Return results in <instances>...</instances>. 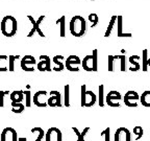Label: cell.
<instances>
[{
  "label": "cell",
  "mask_w": 150,
  "mask_h": 141,
  "mask_svg": "<svg viewBox=\"0 0 150 141\" xmlns=\"http://www.w3.org/2000/svg\"><path fill=\"white\" fill-rule=\"evenodd\" d=\"M18 31V22L15 17L7 15L1 20L0 23V31L4 37L12 38L17 33Z\"/></svg>",
  "instance_id": "obj_1"
},
{
  "label": "cell",
  "mask_w": 150,
  "mask_h": 141,
  "mask_svg": "<svg viewBox=\"0 0 150 141\" xmlns=\"http://www.w3.org/2000/svg\"><path fill=\"white\" fill-rule=\"evenodd\" d=\"M69 28H70V33L74 37H82L86 33L87 29V22L84 20L83 17L81 16H74L70 20L69 23Z\"/></svg>",
  "instance_id": "obj_2"
},
{
  "label": "cell",
  "mask_w": 150,
  "mask_h": 141,
  "mask_svg": "<svg viewBox=\"0 0 150 141\" xmlns=\"http://www.w3.org/2000/svg\"><path fill=\"white\" fill-rule=\"evenodd\" d=\"M122 96L120 92L115 91V90H112V91H110L108 94L106 95V98H105V103H108L110 107H112V108H117V107H120V101L121 100Z\"/></svg>",
  "instance_id": "obj_3"
},
{
  "label": "cell",
  "mask_w": 150,
  "mask_h": 141,
  "mask_svg": "<svg viewBox=\"0 0 150 141\" xmlns=\"http://www.w3.org/2000/svg\"><path fill=\"white\" fill-rule=\"evenodd\" d=\"M37 64L35 56H24L21 59V68L22 70L27 71V72H33L35 71L33 66Z\"/></svg>",
  "instance_id": "obj_4"
},
{
  "label": "cell",
  "mask_w": 150,
  "mask_h": 141,
  "mask_svg": "<svg viewBox=\"0 0 150 141\" xmlns=\"http://www.w3.org/2000/svg\"><path fill=\"white\" fill-rule=\"evenodd\" d=\"M139 98H140L139 94L136 91L130 90V91L125 93L124 103L127 107H129V108H134V107L136 108V107H138V101L137 100H139Z\"/></svg>",
  "instance_id": "obj_5"
},
{
  "label": "cell",
  "mask_w": 150,
  "mask_h": 141,
  "mask_svg": "<svg viewBox=\"0 0 150 141\" xmlns=\"http://www.w3.org/2000/svg\"><path fill=\"white\" fill-rule=\"evenodd\" d=\"M45 139L46 141H63V135H62L61 130L54 127H50L45 133Z\"/></svg>",
  "instance_id": "obj_6"
},
{
  "label": "cell",
  "mask_w": 150,
  "mask_h": 141,
  "mask_svg": "<svg viewBox=\"0 0 150 141\" xmlns=\"http://www.w3.org/2000/svg\"><path fill=\"white\" fill-rule=\"evenodd\" d=\"M33 103L39 108L47 107V91H38L33 94Z\"/></svg>",
  "instance_id": "obj_7"
},
{
  "label": "cell",
  "mask_w": 150,
  "mask_h": 141,
  "mask_svg": "<svg viewBox=\"0 0 150 141\" xmlns=\"http://www.w3.org/2000/svg\"><path fill=\"white\" fill-rule=\"evenodd\" d=\"M0 141H18L17 131L13 127H5L0 135Z\"/></svg>",
  "instance_id": "obj_8"
},
{
  "label": "cell",
  "mask_w": 150,
  "mask_h": 141,
  "mask_svg": "<svg viewBox=\"0 0 150 141\" xmlns=\"http://www.w3.org/2000/svg\"><path fill=\"white\" fill-rule=\"evenodd\" d=\"M38 70L41 71V72H50L52 70L51 69V60L48 56L46 54H43V56H40V62L38 63L37 65Z\"/></svg>",
  "instance_id": "obj_9"
},
{
  "label": "cell",
  "mask_w": 150,
  "mask_h": 141,
  "mask_svg": "<svg viewBox=\"0 0 150 141\" xmlns=\"http://www.w3.org/2000/svg\"><path fill=\"white\" fill-rule=\"evenodd\" d=\"M115 141H131V134L126 127H119L115 133Z\"/></svg>",
  "instance_id": "obj_10"
},
{
  "label": "cell",
  "mask_w": 150,
  "mask_h": 141,
  "mask_svg": "<svg viewBox=\"0 0 150 141\" xmlns=\"http://www.w3.org/2000/svg\"><path fill=\"white\" fill-rule=\"evenodd\" d=\"M47 105L49 107H62V96L59 91L50 92V97L47 99Z\"/></svg>",
  "instance_id": "obj_11"
},
{
  "label": "cell",
  "mask_w": 150,
  "mask_h": 141,
  "mask_svg": "<svg viewBox=\"0 0 150 141\" xmlns=\"http://www.w3.org/2000/svg\"><path fill=\"white\" fill-rule=\"evenodd\" d=\"M28 19H29V21L31 22V24H33V28L35 31V33H39V36L42 38H45V33L42 31V29H41V23L43 22V20L45 19V16H40L39 17V19L38 20H35L33 19V16H30V15H28Z\"/></svg>",
  "instance_id": "obj_12"
},
{
  "label": "cell",
  "mask_w": 150,
  "mask_h": 141,
  "mask_svg": "<svg viewBox=\"0 0 150 141\" xmlns=\"http://www.w3.org/2000/svg\"><path fill=\"white\" fill-rule=\"evenodd\" d=\"M97 101L96 94L92 91H86V95H84V100H83V107L87 108H91L93 107Z\"/></svg>",
  "instance_id": "obj_13"
},
{
  "label": "cell",
  "mask_w": 150,
  "mask_h": 141,
  "mask_svg": "<svg viewBox=\"0 0 150 141\" xmlns=\"http://www.w3.org/2000/svg\"><path fill=\"white\" fill-rule=\"evenodd\" d=\"M117 36L119 38H125V37H132V35L129 33H123V17L122 16H117Z\"/></svg>",
  "instance_id": "obj_14"
},
{
  "label": "cell",
  "mask_w": 150,
  "mask_h": 141,
  "mask_svg": "<svg viewBox=\"0 0 150 141\" xmlns=\"http://www.w3.org/2000/svg\"><path fill=\"white\" fill-rule=\"evenodd\" d=\"M81 65L83 69L88 72H92L93 71V63H92V54H88L83 58L81 61Z\"/></svg>",
  "instance_id": "obj_15"
},
{
  "label": "cell",
  "mask_w": 150,
  "mask_h": 141,
  "mask_svg": "<svg viewBox=\"0 0 150 141\" xmlns=\"http://www.w3.org/2000/svg\"><path fill=\"white\" fill-rule=\"evenodd\" d=\"M64 58L63 56H53V63L55 64L57 67H55V68H53L54 71H63L64 68H65V64L63 63L64 62Z\"/></svg>",
  "instance_id": "obj_16"
},
{
  "label": "cell",
  "mask_w": 150,
  "mask_h": 141,
  "mask_svg": "<svg viewBox=\"0 0 150 141\" xmlns=\"http://www.w3.org/2000/svg\"><path fill=\"white\" fill-rule=\"evenodd\" d=\"M9 97H11V100L12 103H22L24 100V94L23 92L20 90V91H14L9 94Z\"/></svg>",
  "instance_id": "obj_17"
},
{
  "label": "cell",
  "mask_w": 150,
  "mask_h": 141,
  "mask_svg": "<svg viewBox=\"0 0 150 141\" xmlns=\"http://www.w3.org/2000/svg\"><path fill=\"white\" fill-rule=\"evenodd\" d=\"M55 23L59 25V36L64 38L66 36V16H62L56 20Z\"/></svg>",
  "instance_id": "obj_18"
},
{
  "label": "cell",
  "mask_w": 150,
  "mask_h": 141,
  "mask_svg": "<svg viewBox=\"0 0 150 141\" xmlns=\"http://www.w3.org/2000/svg\"><path fill=\"white\" fill-rule=\"evenodd\" d=\"M8 56L0 54V72H6L8 70Z\"/></svg>",
  "instance_id": "obj_19"
},
{
  "label": "cell",
  "mask_w": 150,
  "mask_h": 141,
  "mask_svg": "<svg viewBox=\"0 0 150 141\" xmlns=\"http://www.w3.org/2000/svg\"><path fill=\"white\" fill-rule=\"evenodd\" d=\"M72 130L74 131L75 135L77 136V140H76V141H86V139H84V136H86V135L88 134V132L90 131V127H84L83 131H82V132H79V131H78L77 127H73Z\"/></svg>",
  "instance_id": "obj_20"
},
{
  "label": "cell",
  "mask_w": 150,
  "mask_h": 141,
  "mask_svg": "<svg viewBox=\"0 0 150 141\" xmlns=\"http://www.w3.org/2000/svg\"><path fill=\"white\" fill-rule=\"evenodd\" d=\"M140 99H141V103H142L144 107L149 108L150 107V90H147V91L143 92L142 95L140 96Z\"/></svg>",
  "instance_id": "obj_21"
},
{
  "label": "cell",
  "mask_w": 150,
  "mask_h": 141,
  "mask_svg": "<svg viewBox=\"0 0 150 141\" xmlns=\"http://www.w3.org/2000/svg\"><path fill=\"white\" fill-rule=\"evenodd\" d=\"M66 64H69V65H72V66H78L81 64V60L79 59V56L72 54V56H69L66 59Z\"/></svg>",
  "instance_id": "obj_22"
},
{
  "label": "cell",
  "mask_w": 150,
  "mask_h": 141,
  "mask_svg": "<svg viewBox=\"0 0 150 141\" xmlns=\"http://www.w3.org/2000/svg\"><path fill=\"white\" fill-rule=\"evenodd\" d=\"M116 22H117V16L115 15V16H112V19L110 20V23H108V28H106V31H105V33H104V37L105 38H108L110 36L112 29H114V26H115Z\"/></svg>",
  "instance_id": "obj_23"
},
{
  "label": "cell",
  "mask_w": 150,
  "mask_h": 141,
  "mask_svg": "<svg viewBox=\"0 0 150 141\" xmlns=\"http://www.w3.org/2000/svg\"><path fill=\"white\" fill-rule=\"evenodd\" d=\"M65 93H64V105L66 107H70V86L68 84L64 87Z\"/></svg>",
  "instance_id": "obj_24"
},
{
  "label": "cell",
  "mask_w": 150,
  "mask_h": 141,
  "mask_svg": "<svg viewBox=\"0 0 150 141\" xmlns=\"http://www.w3.org/2000/svg\"><path fill=\"white\" fill-rule=\"evenodd\" d=\"M25 109V105L22 103H12V111L16 114H20Z\"/></svg>",
  "instance_id": "obj_25"
},
{
  "label": "cell",
  "mask_w": 150,
  "mask_h": 141,
  "mask_svg": "<svg viewBox=\"0 0 150 141\" xmlns=\"http://www.w3.org/2000/svg\"><path fill=\"white\" fill-rule=\"evenodd\" d=\"M92 63H93V71L96 72L98 70V50L94 49L92 52Z\"/></svg>",
  "instance_id": "obj_26"
},
{
  "label": "cell",
  "mask_w": 150,
  "mask_h": 141,
  "mask_svg": "<svg viewBox=\"0 0 150 141\" xmlns=\"http://www.w3.org/2000/svg\"><path fill=\"white\" fill-rule=\"evenodd\" d=\"M99 94H98V103L100 107H103L105 105V100H104V86L100 85L99 86Z\"/></svg>",
  "instance_id": "obj_27"
},
{
  "label": "cell",
  "mask_w": 150,
  "mask_h": 141,
  "mask_svg": "<svg viewBox=\"0 0 150 141\" xmlns=\"http://www.w3.org/2000/svg\"><path fill=\"white\" fill-rule=\"evenodd\" d=\"M31 133H35L38 134V137L35 139V141H42V139L45 137V132L42 127H35L31 129Z\"/></svg>",
  "instance_id": "obj_28"
},
{
  "label": "cell",
  "mask_w": 150,
  "mask_h": 141,
  "mask_svg": "<svg viewBox=\"0 0 150 141\" xmlns=\"http://www.w3.org/2000/svg\"><path fill=\"white\" fill-rule=\"evenodd\" d=\"M147 62H148V50L144 49L143 52H142V70L145 71V72L148 69Z\"/></svg>",
  "instance_id": "obj_29"
},
{
  "label": "cell",
  "mask_w": 150,
  "mask_h": 141,
  "mask_svg": "<svg viewBox=\"0 0 150 141\" xmlns=\"http://www.w3.org/2000/svg\"><path fill=\"white\" fill-rule=\"evenodd\" d=\"M141 60V56H131L130 58L128 59L129 63L131 64V65H134V67H136L138 70H140L141 69V65L140 63H139V61Z\"/></svg>",
  "instance_id": "obj_30"
},
{
  "label": "cell",
  "mask_w": 150,
  "mask_h": 141,
  "mask_svg": "<svg viewBox=\"0 0 150 141\" xmlns=\"http://www.w3.org/2000/svg\"><path fill=\"white\" fill-rule=\"evenodd\" d=\"M134 134L137 135L136 140H140V139L142 138V137H143V135H144L143 127H141V125H136V127H134Z\"/></svg>",
  "instance_id": "obj_31"
},
{
  "label": "cell",
  "mask_w": 150,
  "mask_h": 141,
  "mask_svg": "<svg viewBox=\"0 0 150 141\" xmlns=\"http://www.w3.org/2000/svg\"><path fill=\"white\" fill-rule=\"evenodd\" d=\"M88 19H89V21L92 23V27H95V26L98 24L99 22V17L97 14H95V13H92V14L89 15V17H88Z\"/></svg>",
  "instance_id": "obj_32"
},
{
  "label": "cell",
  "mask_w": 150,
  "mask_h": 141,
  "mask_svg": "<svg viewBox=\"0 0 150 141\" xmlns=\"http://www.w3.org/2000/svg\"><path fill=\"white\" fill-rule=\"evenodd\" d=\"M25 96V107L29 108L31 106V92L29 90H25V91H22Z\"/></svg>",
  "instance_id": "obj_33"
},
{
  "label": "cell",
  "mask_w": 150,
  "mask_h": 141,
  "mask_svg": "<svg viewBox=\"0 0 150 141\" xmlns=\"http://www.w3.org/2000/svg\"><path fill=\"white\" fill-rule=\"evenodd\" d=\"M118 60V56H108V71L112 72L114 71V63Z\"/></svg>",
  "instance_id": "obj_34"
},
{
  "label": "cell",
  "mask_w": 150,
  "mask_h": 141,
  "mask_svg": "<svg viewBox=\"0 0 150 141\" xmlns=\"http://www.w3.org/2000/svg\"><path fill=\"white\" fill-rule=\"evenodd\" d=\"M118 59L120 60V62H121V71L122 72H125V71L127 70V66H126V56H125V54H120V56H118Z\"/></svg>",
  "instance_id": "obj_35"
},
{
  "label": "cell",
  "mask_w": 150,
  "mask_h": 141,
  "mask_svg": "<svg viewBox=\"0 0 150 141\" xmlns=\"http://www.w3.org/2000/svg\"><path fill=\"white\" fill-rule=\"evenodd\" d=\"M15 61H16L15 56H12V54L8 56V71L11 72L15 70Z\"/></svg>",
  "instance_id": "obj_36"
},
{
  "label": "cell",
  "mask_w": 150,
  "mask_h": 141,
  "mask_svg": "<svg viewBox=\"0 0 150 141\" xmlns=\"http://www.w3.org/2000/svg\"><path fill=\"white\" fill-rule=\"evenodd\" d=\"M80 90H81V94H80V106L83 107V100H84V95H86V91H87V86L84 84L81 85Z\"/></svg>",
  "instance_id": "obj_37"
},
{
  "label": "cell",
  "mask_w": 150,
  "mask_h": 141,
  "mask_svg": "<svg viewBox=\"0 0 150 141\" xmlns=\"http://www.w3.org/2000/svg\"><path fill=\"white\" fill-rule=\"evenodd\" d=\"M100 136L104 137V141H110V127H106L104 131H102L100 133Z\"/></svg>",
  "instance_id": "obj_38"
},
{
  "label": "cell",
  "mask_w": 150,
  "mask_h": 141,
  "mask_svg": "<svg viewBox=\"0 0 150 141\" xmlns=\"http://www.w3.org/2000/svg\"><path fill=\"white\" fill-rule=\"evenodd\" d=\"M9 91H0V107H4V97L9 95Z\"/></svg>",
  "instance_id": "obj_39"
},
{
  "label": "cell",
  "mask_w": 150,
  "mask_h": 141,
  "mask_svg": "<svg viewBox=\"0 0 150 141\" xmlns=\"http://www.w3.org/2000/svg\"><path fill=\"white\" fill-rule=\"evenodd\" d=\"M65 67L68 69L69 71H71V72H77V71H79V67H77V66H72V65H69V64L65 63Z\"/></svg>",
  "instance_id": "obj_40"
},
{
  "label": "cell",
  "mask_w": 150,
  "mask_h": 141,
  "mask_svg": "<svg viewBox=\"0 0 150 141\" xmlns=\"http://www.w3.org/2000/svg\"><path fill=\"white\" fill-rule=\"evenodd\" d=\"M129 70L130 71H138V69H137L136 67H131V68H129Z\"/></svg>",
  "instance_id": "obj_41"
},
{
  "label": "cell",
  "mask_w": 150,
  "mask_h": 141,
  "mask_svg": "<svg viewBox=\"0 0 150 141\" xmlns=\"http://www.w3.org/2000/svg\"><path fill=\"white\" fill-rule=\"evenodd\" d=\"M18 141H26V138H18Z\"/></svg>",
  "instance_id": "obj_42"
},
{
  "label": "cell",
  "mask_w": 150,
  "mask_h": 141,
  "mask_svg": "<svg viewBox=\"0 0 150 141\" xmlns=\"http://www.w3.org/2000/svg\"><path fill=\"white\" fill-rule=\"evenodd\" d=\"M147 65H148V67H150V58H148V62H147Z\"/></svg>",
  "instance_id": "obj_43"
},
{
  "label": "cell",
  "mask_w": 150,
  "mask_h": 141,
  "mask_svg": "<svg viewBox=\"0 0 150 141\" xmlns=\"http://www.w3.org/2000/svg\"><path fill=\"white\" fill-rule=\"evenodd\" d=\"M121 51H122V54H126V50L125 49H122Z\"/></svg>",
  "instance_id": "obj_44"
},
{
  "label": "cell",
  "mask_w": 150,
  "mask_h": 141,
  "mask_svg": "<svg viewBox=\"0 0 150 141\" xmlns=\"http://www.w3.org/2000/svg\"><path fill=\"white\" fill-rule=\"evenodd\" d=\"M91 1H94V0H91Z\"/></svg>",
  "instance_id": "obj_45"
}]
</instances>
